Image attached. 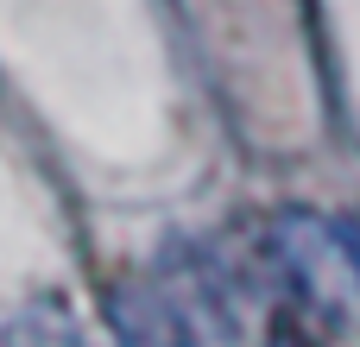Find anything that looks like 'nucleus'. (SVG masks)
I'll return each mask as SVG.
<instances>
[{
    "instance_id": "obj_1",
    "label": "nucleus",
    "mask_w": 360,
    "mask_h": 347,
    "mask_svg": "<svg viewBox=\"0 0 360 347\" xmlns=\"http://www.w3.org/2000/svg\"><path fill=\"white\" fill-rule=\"evenodd\" d=\"M108 316H114L120 347H196V341H190V329H184V316H177V303L158 297V291L127 284V291H114Z\"/></svg>"
},
{
    "instance_id": "obj_2",
    "label": "nucleus",
    "mask_w": 360,
    "mask_h": 347,
    "mask_svg": "<svg viewBox=\"0 0 360 347\" xmlns=\"http://www.w3.org/2000/svg\"><path fill=\"white\" fill-rule=\"evenodd\" d=\"M272 347H323V341H316V335H310V329H304V322L285 310V316L272 322Z\"/></svg>"
}]
</instances>
